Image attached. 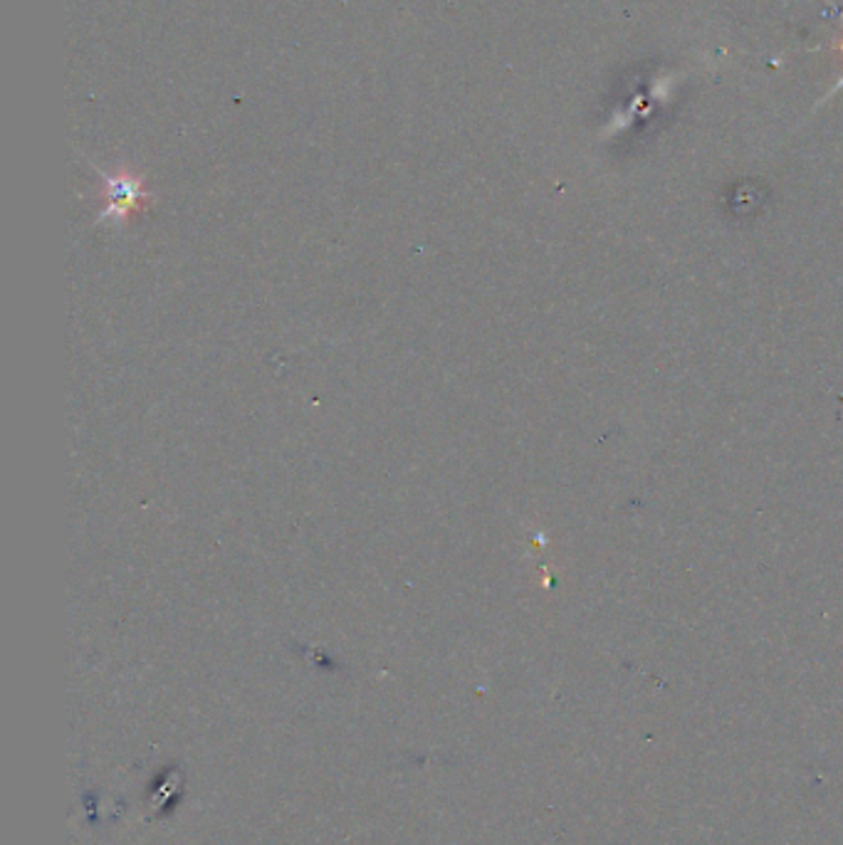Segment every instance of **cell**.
<instances>
[{
	"label": "cell",
	"mask_w": 843,
	"mask_h": 845,
	"mask_svg": "<svg viewBox=\"0 0 843 845\" xmlns=\"http://www.w3.org/2000/svg\"><path fill=\"white\" fill-rule=\"evenodd\" d=\"M841 23H843V13H841ZM834 50H839V52H843V42H839V45H834ZM839 90H843V78H839V82L834 84V86H831V90H829V94H826V100H831V96H834ZM824 100V102H826Z\"/></svg>",
	"instance_id": "obj_2"
},
{
	"label": "cell",
	"mask_w": 843,
	"mask_h": 845,
	"mask_svg": "<svg viewBox=\"0 0 843 845\" xmlns=\"http://www.w3.org/2000/svg\"><path fill=\"white\" fill-rule=\"evenodd\" d=\"M110 198H112V211L124 213L126 208H132L136 198H142V189L134 179L126 176H116L110 181Z\"/></svg>",
	"instance_id": "obj_1"
}]
</instances>
